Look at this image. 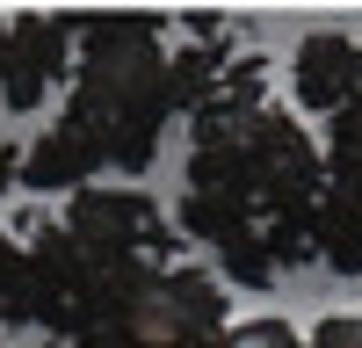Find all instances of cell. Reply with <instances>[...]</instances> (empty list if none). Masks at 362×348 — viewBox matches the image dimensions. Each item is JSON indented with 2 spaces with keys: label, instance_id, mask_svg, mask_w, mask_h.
Masks as SVG:
<instances>
[{
  "label": "cell",
  "instance_id": "obj_13",
  "mask_svg": "<svg viewBox=\"0 0 362 348\" xmlns=\"http://www.w3.org/2000/svg\"><path fill=\"white\" fill-rule=\"evenodd\" d=\"M0 66H8V22H0Z\"/></svg>",
  "mask_w": 362,
  "mask_h": 348
},
{
  "label": "cell",
  "instance_id": "obj_11",
  "mask_svg": "<svg viewBox=\"0 0 362 348\" xmlns=\"http://www.w3.org/2000/svg\"><path fill=\"white\" fill-rule=\"evenodd\" d=\"M305 348H362V312H326Z\"/></svg>",
  "mask_w": 362,
  "mask_h": 348
},
{
  "label": "cell",
  "instance_id": "obj_9",
  "mask_svg": "<svg viewBox=\"0 0 362 348\" xmlns=\"http://www.w3.org/2000/svg\"><path fill=\"white\" fill-rule=\"evenodd\" d=\"M334 182L362 189V87H355V102L334 116Z\"/></svg>",
  "mask_w": 362,
  "mask_h": 348
},
{
  "label": "cell",
  "instance_id": "obj_2",
  "mask_svg": "<svg viewBox=\"0 0 362 348\" xmlns=\"http://www.w3.org/2000/svg\"><path fill=\"white\" fill-rule=\"evenodd\" d=\"M225 283L210 269H102L95 319L73 348H225Z\"/></svg>",
  "mask_w": 362,
  "mask_h": 348
},
{
  "label": "cell",
  "instance_id": "obj_6",
  "mask_svg": "<svg viewBox=\"0 0 362 348\" xmlns=\"http://www.w3.org/2000/svg\"><path fill=\"white\" fill-rule=\"evenodd\" d=\"M95 167H102V153H95V145H87V138L66 124V116H58V124H51V131L22 153V182H29V189H44V196H51V189H73V196H80Z\"/></svg>",
  "mask_w": 362,
  "mask_h": 348
},
{
  "label": "cell",
  "instance_id": "obj_1",
  "mask_svg": "<svg viewBox=\"0 0 362 348\" xmlns=\"http://www.w3.org/2000/svg\"><path fill=\"white\" fill-rule=\"evenodd\" d=\"M174 95V51L160 44V15H80V73L66 124L102 153V167H153Z\"/></svg>",
  "mask_w": 362,
  "mask_h": 348
},
{
  "label": "cell",
  "instance_id": "obj_3",
  "mask_svg": "<svg viewBox=\"0 0 362 348\" xmlns=\"http://www.w3.org/2000/svg\"><path fill=\"white\" fill-rule=\"evenodd\" d=\"M66 232L95 269H160V254L174 240V225L160 218V203L145 189H102V182H87L66 203Z\"/></svg>",
  "mask_w": 362,
  "mask_h": 348
},
{
  "label": "cell",
  "instance_id": "obj_7",
  "mask_svg": "<svg viewBox=\"0 0 362 348\" xmlns=\"http://www.w3.org/2000/svg\"><path fill=\"white\" fill-rule=\"evenodd\" d=\"M312 247H319V261L334 276H362V189L326 182L319 218H312Z\"/></svg>",
  "mask_w": 362,
  "mask_h": 348
},
{
  "label": "cell",
  "instance_id": "obj_5",
  "mask_svg": "<svg viewBox=\"0 0 362 348\" xmlns=\"http://www.w3.org/2000/svg\"><path fill=\"white\" fill-rule=\"evenodd\" d=\"M362 87V44L348 29H312L305 44L290 51V95L297 109H319V116H341Z\"/></svg>",
  "mask_w": 362,
  "mask_h": 348
},
{
  "label": "cell",
  "instance_id": "obj_4",
  "mask_svg": "<svg viewBox=\"0 0 362 348\" xmlns=\"http://www.w3.org/2000/svg\"><path fill=\"white\" fill-rule=\"evenodd\" d=\"M80 22L73 15H44L29 8L8 22V66H0V102L8 109H44L58 95V80L80 73Z\"/></svg>",
  "mask_w": 362,
  "mask_h": 348
},
{
  "label": "cell",
  "instance_id": "obj_10",
  "mask_svg": "<svg viewBox=\"0 0 362 348\" xmlns=\"http://www.w3.org/2000/svg\"><path fill=\"white\" fill-rule=\"evenodd\" d=\"M225 348H305V341L290 334V319H247V327H232Z\"/></svg>",
  "mask_w": 362,
  "mask_h": 348
},
{
  "label": "cell",
  "instance_id": "obj_12",
  "mask_svg": "<svg viewBox=\"0 0 362 348\" xmlns=\"http://www.w3.org/2000/svg\"><path fill=\"white\" fill-rule=\"evenodd\" d=\"M22 153H29V145H0V196L22 182Z\"/></svg>",
  "mask_w": 362,
  "mask_h": 348
},
{
  "label": "cell",
  "instance_id": "obj_8",
  "mask_svg": "<svg viewBox=\"0 0 362 348\" xmlns=\"http://www.w3.org/2000/svg\"><path fill=\"white\" fill-rule=\"evenodd\" d=\"M0 327H29V247H22V232H0Z\"/></svg>",
  "mask_w": 362,
  "mask_h": 348
}]
</instances>
